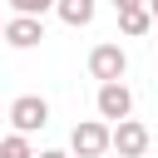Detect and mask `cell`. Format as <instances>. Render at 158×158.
Wrapping results in <instances>:
<instances>
[{
  "label": "cell",
  "mask_w": 158,
  "mask_h": 158,
  "mask_svg": "<svg viewBox=\"0 0 158 158\" xmlns=\"http://www.w3.org/2000/svg\"><path fill=\"white\" fill-rule=\"evenodd\" d=\"M69 153H74V158H104V153H109V118H84V123H74Z\"/></svg>",
  "instance_id": "obj_2"
},
{
  "label": "cell",
  "mask_w": 158,
  "mask_h": 158,
  "mask_svg": "<svg viewBox=\"0 0 158 158\" xmlns=\"http://www.w3.org/2000/svg\"><path fill=\"white\" fill-rule=\"evenodd\" d=\"M94 109H99V118H109V123L128 118V114H133V94H128V84H123V79H109V84H99V94H94Z\"/></svg>",
  "instance_id": "obj_3"
},
{
  "label": "cell",
  "mask_w": 158,
  "mask_h": 158,
  "mask_svg": "<svg viewBox=\"0 0 158 158\" xmlns=\"http://www.w3.org/2000/svg\"><path fill=\"white\" fill-rule=\"evenodd\" d=\"M35 158H74V153H64V148H44V153H35Z\"/></svg>",
  "instance_id": "obj_11"
},
{
  "label": "cell",
  "mask_w": 158,
  "mask_h": 158,
  "mask_svg": "<svg viewBox=\"0 0 158 158\" xmlns=\"http://www.w3.org/2000/svg\"><path fill=\"white\" fill-rule=\"evenodd\" d=\"M123 5H148V0H114V10H123Z\"/></svg>",
  "instance_id": "obj_12"
},
{
  "label": "cell",
  "mask_w": 158,
  "mask_h": 158,
  "mask_svg": "<svg viewBox=\"0 0 158 158\" xmlns=\"http://www.w3.org/2000/svg\"><path fill=\"white\" fill-rule=\"evenodd\" d=\"M148 143H153L148 123H138V118H118V123H109V148H114L118 158H143Z\"/></svg>",
  "instance_id": "obj_1"
},
{
  "label": "cell",
  "mask_w": 158,
  "mask_h": 158,
  "mask_svg": "<svg viewBox=\"0 0 158 158\" xmlns=\"http://www.w3.org/2000/svg\"><path fill=\"white\" fill-rule=\"evenodd\" d=\"M89 74H94L99 84L123 79V74H128V54H123V44H94V49H89Z\"/></svg>",
  "instance_id": "obj_4"
},
{
  "label": "cell",
  "mask_w": 158,
  "mask_h": 158,
  "mask_svg": "<svg viewBox=\"0 0 158 158\" xmlns=\"http://www.w3.org/2000/svg\"><path fill=\"white\" fill-rule=\"evenodd\" d=\"M10 123H15V133H40V128L49 123V104H44L40 94H20V99L10 104Z\"/></svg>",
  "instance_id": "obj_5"
},
{
  "label": "cell",
  "mask_w": 158,
  "mask_h": 158,
  "mask_svg": "<svg viewBox=\"0 0 158 158\" xmlns=\"http://www.w3.org/2000/svg\"><path fill=\"white\" fill-rule=\"evenodd\" d=\"M10 10L15 15H44V10H54V0H10Z\"/></svg>",
  "instance_id": "obj_10"
},
{
  "label": "cell",
  "mask_w": 158,
  "mask_h": 158,
  "mask_svg": "<svg viewBox=\"0 0 158 158\" xmlns=\"http://www.w3.org/2000/svg\"><path fill=\"white\" fill-rule=\"evenodd\" d=\"M0 158H35L30 133H10V138H0Z\"/></svg>",
  "instance_id": "obj_9"
},
{
  "label": "cell",
  "mask_w": 158,
  "mask_h": 158,
  "mask_svg": "<svg viewBox=\"0 0 158 158\" xmlns=\"http://www.w3.org/2000/svg\"><path fill=\"white\" fill-rule=\"evenodd\" d=\"M44 40V15H15L5 20V44L10 49H35Z\"/></svg>",
  "instance_id": "obj_6"
},
{
  "label": "cell",
  "mask_w": 158,
  "mask_h": 158,
  "mask_svg": "<svg viewBox=\"0 0 158 158\" xmlns=\"http://www.w3.org/2000/svg\"><path fill=\"white\" fill-rule=\"evenodd\" d=\"M0 40H5V25H0Z\"/></svg>",
  "instance_id": "obj_14"
},
{
  "label": "cell",
  "mask_w": 158,
  "mask_h": 158,
  "mask_svg": "<svg viewBox=\"0 0 158 158\" xmlns=\"http://www.w3.org/2000/svg\"><path fill=\"white\" fill-rule=\"evenodd\" d=\"M148 15H153V30H158V0H148Z\"/></svg>",
  "instance_id": "obj_13"
},
{
  "label": "cell",
  "mask_w": 158,
  "mask_h": 158,
  "mask_svg": "<svg viewBox=\"0 0 158 158\" xmlns=\"http://www.w3.org/2000/svg\"><path fill=\"white\" fill-rule=\"evenodd\" d=\"M118 30H123L128 40L148 35V30H153V15H148V5H123V10H118Z\"/></svg>",
  "instance_id": "obj_7"
},
{
  "label": "cell",
  "mask_w": 158,
  "mask_h": 158,
  "mask_svg": "<svg viewBox=\"0 0 158 158\" xmlns=\"http://www.w3.org/2000/svg\"><path fill=\"white\" fill-rule=\"evenodd\" d=\"M54 15H59L69 30H79V25L94 20V0H54Z\"/></svg>",
  "instance_id": "obj_8"
}]
</instances>
